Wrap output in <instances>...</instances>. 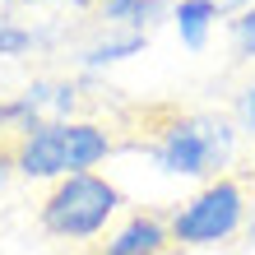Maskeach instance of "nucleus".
<instances>
[{"label":"nucleus","mask_w":255,"mask_h":255,"mask_svg":"<svg viewBox=\"0 0 255 255\" xmlns=\"http://www.w3.org/2000/svg\"><path fill=\"white\" fill-rule=\"evenodd\" d=\"M14 130L28 134L47 121H74V112L84 107V93H79V79H51V74H42L23 88V93H14Z\"/></svg>","instance_id":"obj_5"},{"label":"nucleus","mask_w":255,"mask_h":255,"mask_svg":"<svg viewBox=\"0 0 255 255\" xmlns=\"http://www.w3.org/2000/svg\"><path fill=\"white\" fill-rule=\"evenodd\" d=\"M33 47H42V33L28 28V23H19V19H9V14L0 9V56L14 61V56H28Z\"/></svg>","instance_id":"obj_10"},{"label":"nucleus","mask_w":255,"mask_h":255,"mask_svg":"<svg viewBox=\"0 0 255 255\" xmlns=\"http://www.w3.org/2000/svg\"><path fill=\"white\" fill-rule=\"evenodd\" d=\"M116 209H121L116 181H107L102 172H79V176H65V181H56L47 190V200L37 209V223L56 242H79L84 246V242H98L107 232Z\"/></svg>","instance_id":"obj_3"},{"label":"nucleus","mask_w":255,"mask_h":255,"mask_svg":"<svg viewBox=\"0 0 255 255\" xmlns=\"http://www.w3.org/2000/svg\"><path fill=\"white\" fill-rule=\"evenodd\" d=\"M9 176H14V158H5V153H0V190H5V181H9Z\"/></svg>","instance_id":"obj_14"},{"label":"nucleus","mask_w":255,"mask_h":255,"mask_svg":"<svg viewBox=\"0 0 255 255\" xmlns=\"http://www.w3.org/2000/svg\"><path fill=\"white\" fill-rule=\"evenodd\" d=\"M98 255H102V251H98Z\"/></svg>","instance_id":"obj_15"},{"label":"nucleus","mask_w":255,"mask_h":255,"mask_svg":"<svg viewBox=\"0 0 255 255\" xmlns=\"http://www.w3.org/2000/svg\"><path fill=\"white\" fill-rule=\"evenodd\" d=\"M172 242V228H167V214L158 209H134V214L107 237L102 255H167Z\"/></svg>","instance_id":"obj_6"},{"label":"nucleus","mask_w":255,"mask_h":255,"mask_svg":"<svg viewBox=\"0 0 255 255\" xmlns=\"http://www.w3.org/2000/svg\"><path fill=\"white\" fill-rule=\"evenodd\" d=\"M218 19L223 14H218L214 0H176L172 5V28H176V37H181L186 51H204Z\"/></svg>","instance_id":"obj_9"},{"label":"nucleus","mask_w":255,"mask_h":255,"mask_svg":"<svg viewBox=\"0 0 255 255\" xmlns=\"http://www.w3.org/2000/svg\"><path fill=\"white\" fill-rule=\"evenodd\" d=\"M246 218H251L246 186L237 176H218V181H204L190 200L172 209L167 228L176 246H223L237 232H246Z\"/></svg>","instance_id":"obj_4"},{"label":"nucleus","mask_w":255,"mask_h":255,"mask_svg":"<svg viewBox=\"0 0 255 255\" xmlns=\"http://www.w3.org/2000/svg\"><path fill=\"white\" fill-rule=\"evenodd\" d=\"M93 9L107 33H139V37H148L162 19H172V0H98Z\"/></svg>","instance_id":"obj_7"},{"label":"nucleus","mask_w":255,"mask_h":255,"mask_svg":"<svg viewBox=\"0 0 255 255\" xmlns=\"http://www.w3.org/2000/svg\"><path fill=\"white\" fill-rule=\"evenodd\" d=\"M144 47H148V37H139V33H107L102 28L93 42H84L74 51V65H79V74H102V70L130 61V56H139Z\"/></svg>","instance_id":"obj_8"},{"label":"nucleus","mask_w":255,"mask_h":255,"mask_svg":"<svg viewBox=\"0 0 255 255\" xmlns=\"http://www.w3.org/2000/svg\"><path fill=\"white\" fill-rule=\"evenodd\" d=\"M242 148V130L223 112H181L167 116L153 134L144 139V153L153 158L162 176H181V181H218L228 176Z\"/></svg>","instance_id":"obj_1"},{"label":"nucleus","mask_w":255,"mask_h":255,"mask_svg":"<svg viewBox=\"0 0 255 255\" xmlns=\"http://www.w3.org/2000/svg\"><path fill=\"white\" fill-rule=\"evenodd\" d=\"M0 126L14 130V102H9V98H0Z\"/></svg>","instance_id":"obj_13"},{"label":"nucleus","mask_w":255,"mask_h":255,"mask_svg":"<svg viewBox=\"0 0 255 255\" xmlns=\"http://www.w3.org/2000/svg\"><path fill=\"white\" fill-rule=\"evenodd\" d=\"M232 51L237 61H255V0L232 19Z\"/></svg>","instance_id":"obj_12"},{"label":"nucleus","mask_w":255,"mask_h":255,"mask_svg":"<svg viewBox=\"0 0 255 255\" xmlns=\"http://www.w3.org/2000/svg\"><path fill=\"white\" fill-rule=\"evenodd\" d=\"M232 126L255 139V74L242 79V84H237V93H232Z\"/></svg>","instance_id":"obj_11"},{"label":"nucleus","mask_w":255,"mask_h":255,"mask_svg":"<svg viewBox=\"0 0 255 255\" xmlns=\"http://www.w3.org/2000/svg\"><path fill=\"white\" fill-rule=\"evenodd\" d=\"M116 153V139L102 121H47L37 130H28L14 139V172L28 176V181H65V176L93 172Z\"/></svg>","instance_id":"obj_2"}]
</instances>
